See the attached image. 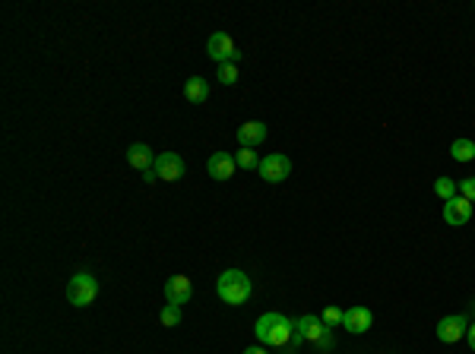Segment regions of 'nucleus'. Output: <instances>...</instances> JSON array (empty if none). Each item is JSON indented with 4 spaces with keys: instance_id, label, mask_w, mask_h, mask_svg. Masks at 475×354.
<instances>
[{
    "instance_id": "39448f33",
    "label": "nucleus",
    "mask_w": 475,
    "mask_h": 354,
    "mask_svg": "<svg viewBox=\"0 0 475 354\" xmlns=\"http://www.w3.org/2000/svg\"><path fill=\"white\" fill-rule=\"evenodd\" d=\"M206 54L213 57L216 63H238V61H241V51H238V45H234L232 35H225V32H213V35H209Z\"/></svg>"
},
{
    "instance_id": "6ab92c4d",
    "label": "nucleus",
    "mask_w": 475,
    "mask_h": 354,
    "mask_svg": "<svg viewBox=\"0 0 475 354\" xmlns=\"http://www.w3.org/2000/svg\"><path fill=\"white\" fill-rule=\"evenodd\" d=\"M219 82L222 86H234L238 82V63H219Z\"/></svg>"
},
{
    "instance_id": "9b49d317",
    "label": "nucleus",
    "mask_w": 475,
    "mask_h": 354,
    "mask_svg": "<svg viewBox=\"0 0 475 354\" xmlns=\"http://www.w3.org/2000/svg\"><path fill=\"white\" fill-rule=\"evenodd\" d=\"M206 171L213 180H232L238 164H234V155H228V152H213L206 162Z\"/></svg>"
},
{
    "instance_id": "aec40b11",
    "label": "nucleus",
    "mask_w": 475,
    "mask_h": 354,
    "mask_svg": "<svg viewBox=\"0 0 475 354\" xmlns=\"http://www.w3.org/2000/svg\"><path fill=\"white\" fill-rule=\"evenodd\" d=\"M181 323V307L178 304H165V310H162V326H178Z\"/></svg>"
},
{
    "instance_id": "a211bd4d",
    "label": "nucleus",
    "mask_w": 475,
    "mask_h": 354,
    "mask_svg": "<svg viewBox=\"0 0 475 354\" xmlns=\"http://www.w3.org/2000/svg\"><path fill=\"white\" fill-rule=\"evenodd\" d=\"M234 164L244 171H254V168H260V158H257L254 149H238L234 152Z\"/></svg>"
},
{
    "instance_id": "9d476101",
    "label": "nucleus",
    "mask_w": 475,
    "mask_h": 354,
    "mask_svg": "<svg viewBox=\"0 0 475 354\" xmlns=\"http://www.w3.org/2000/svg\"><path fill=\"white\" fill-rule=\"evenodd\" d=\"M469 218H472V203H469L466 197H453L444 203V222L453 228L460 225H469Z\"/></svg>"
},
{
    "instance_id": "0eeeda50",
    "label": "nucleus",
    "mask_w": 475,
    "mask_h": 354,
    "mask_svg": "<svg viewBox=\"0 0 475 354\" xmlns=\"http://www.w3.org/2000/svg\"><path fill=\"white\" fill-rule=\"evenodd\" d=\"M152 171L158 174V180H172V184H174V180H181V177H184V158H181L178 152H158Z\"/></svg>"
},
{
    "instance_id": "4be33fe9",
    "label": "nucleus",
    "mask_w": 475,
    "mask_h": 354,
    "mask_svg": "<svg viewBox=\"0 0 475 354\" xmlns=\"http://www.w3.org/2000/svg\"><path fill=\"white\" fill-rule=\"evenodd\" d=\"M456 190H460V197H466L469 203H475V177H462L460 184H456Z\"/></svg>"
},
{
    "instance_id": "b1692460",
    "label": "nucleus",
    "mask_w": 475,
    "mask_h": 354,
    "mask_svg": "<svg viewBox=\"0 0 475 354\" xmlns=\"http://www.w3.org/2000/svg\"><path fill=\"white\" fill-rule=\"evenodd\" d=\"M244 354H269L266 345H254V348H244Z\"/></svg>"
},
{
    "instance_id": "393cba45",
    "label": "nucleus",
    "mask_w": 475,
    "mask_h": 354,
    "mask_svg": "<svg viewBox=\"0 0 475 354\" xmlns=\"http://www.w3.org/2000/svg\"><path fill=\"white\" fill-rule=\"evenodd\" d=\"M143 180H146V184H156V180H158V174H156V171H146V174H143Z\"/></svg>"
},
{
    "instance_id": "ddd939ff",
    "label": "nucleus",
    "mask_w": 475,
    "mask_h": 354,
    "mask_svg": "<svg viewBox=\"0 0 475 354\" xmlns=\"http://www.w3.org/2000/svg\"><path fill=\"white\" fill-rule=\"evenodd\" d=\"M263 139H266V123L263 121H248L238 127V143H241V149H254Z\"/></svg>"
},
{
    "instance_id": "dca6fc26",
    "label": "nucleus",
    "mask_w": 475,
    "mask_h": 354,
    "mask_svg": "<svg viewBox=\"0 0 475 354\" xmlns=\"http://www.w3.org/2000/svg\"><path fill=\"white\" fill-rule=\"evenodd\" d=\"M450 155H453L456 162H472L475 158V139H456V143L450 146Z\"/></svg>"
},
{
    "instance_id": "20e7f679",
    "label": "nucleus",
    "mask_w": 475,
    "mask_h": 354,
    "mask_svg": "<svg viewBox=\"0 0 475 354\" xmlns=\"http://www.w3.org/2000/svg\"><path fill=\"white\" fill-rule=\"evenodd\" d=\"M98 298V279L92 272H76L67 285V300L73 307H89Z\"/></svg>"
},
{
    "instance_id": "f8f14e48",
    "label": "nucleus",
    "mask_w": 475,
    "mask_h": 354,
    "mask_svg": "<svg viewBox=\"0 0 475 354\" xmlns=\"http://www.w3.org/2000/svg\"><path fill=\"white\" fill-rule=\"evenodd\" d=\"M190 294H193V285H190V279L187 275H172V279L165 282V300L168 304H187L190 300Z\"/></svg>"
},
{
    "instance_id": "423d86ee",
    "label": "nucleus",
    "mask_w": 475,
    "mask_h": 354,
    "mask_svg": "<svg viewBox=\"0 0 475 354\" xmlns=\"http://www.w3.org/2000/svg\"><path fill=\"white\" fill-rule=\"evenodd\" d=\"M260 177L266 184H282L285 177L292 174V158L282 155V152H269L266 158H260Z\"/></svg>"
},
{
    "instance_id": "f257e3e1",
    "label": "nucleus",
    "mask_w": 475,
    "mask_h": 354,
    "mask_svg": "<svg viewBox=\"0 0 475 354\" xmlns=\"http://www.w3.org/2000/svg\"><path fill=\"white\" fill-rule=\"evenodd\" d=\"M254 335L266 348H289L292 335H295V323L282 314H263L254 326Z\"/></svg>"
},
{
    "instance_id": "7ed1b4c3",
    "label": "nucleus",
    "mask_w": 475,
    "mask_h": 354,
    "mask_svg": "<svg viewBox=\"0 0 475 354\" xmlns=\"http://www.w3.org/2000/svg\"><path fill=\"white\" fill-rule=\"evenodd\" d=\"M295 332L301 335L304 341H310V345L317 348V351H330L333 348V332H330V326H326L320 316H314V314H304L301 320H295Z\"/></svg>"
},
{
    "instance_id": "6e6552de",
    "label": "nucleus",
    "mask_w": 475,
    "mask_h": 354,
    "mask_svg": "<svg viewBox=\"0 0 475 354\" xmlns=\"http://www.w3.org/2000/svg\"><path fill=\"white\" fill-rule=\"evenodd\" d=\"M371 326H374V314L368 310L365 304H355V307H349V310H345V316H342V329H349L352 335L368 332Z\"/></svg>"
},
{
    "instance_id": "f3484780",
    "label": "nucleus",
    "mask_w": 475,
    "mask_h": 354,
    "mask_svg": "<svg viewBox=\"0 0 475 354\" xmlns=\"http://www.w3.org/2000/svg\"><path fill=\"white\" fill-rule=\"evenodd\" d=\"M434 193L447 203V199H453V197H460V190H456V180H450V177H437L434 180Z\"/></svg>"
},
{
    "instance_id": "f03ea898",
    "label": "nucleus",
    "mask_w": 475,
    "mask_h": 354,
    "mask_svg": "<svg viewBox=\"0 0 475 354\" xmlns=\"http://www.w3.org/2000/svg\"><path fill=\"white\" fill-rule=\"evenodd\" d=\"M216 291H219V298L225 300V304L241 307L244 300L250 298L254 285H250L248 272H241V269H225V272L216 279Z\"/></svg>"
},
{
    "instance_id": "412c9836",
    "label": "nucleus",
    "mask_w": 475,
    "mask_h": 354,
    "mask_svg": "<svg viewBox=\"0 0 475 354\" xmlns=\"http://www.w3.org/2000/svg\"><path fill=\"white\" fill-rule=\"evenodd\" d=\"M342 316H345V310H339V307H326L324 310V323L326 326H342Z\"/></svg>"
},
{
    "instance_id": "2eb2a0df",
    "label": "nucleus",
    "mask_w": 475,
    "mask_h": 354,
    "mask_svg": "<svg viewBox=\"0 0 475 354\" xmlns=\"http://www.w3.org/2000/svg\"><path fill=\"white\" fill-rule=\"evenodd\" d=\"M184 98L193 105H203L209 98V82L203 79V76H190V79L184 82Z\"/></svg>"
},
{
    "instance_id": "4468645a",
    "label": "nucleus",
    "mask_w": 475,
    "mask_h": 354,
    "mask_svg": "<svg viewBox=\"0 0 475 354\" xmlns=\"http://www.w3.org/2000/svg\"><path fill=\"white\" fill-rule=\"evenodd\" d=\"M127 164L137 168L140 174H146V171H152V164H156V155H152V149L146 143H133L130 149H127Z\"/></svg>"
},
{
    "instance_id": "5701e85b",
    "label": "nucleus",
    "mask_w": 475,
    "mask_h": 354,
    "mask_svg": "<svg viewBox=\"0 0 475 354\" xmlns=\"http://www.w3.org/2000/svg\"><path fill=\"white\" fill-rule=\"evenodd\" d=\"M466 339H469V348L475 351V323H469V329H466Z\"/></svg>"
},
{
    "instance_id": "1a4fd4ad",
    "label": "nucleus",
    "mask_w": 475,
    "mask_h": 354,
    "mask_svg": "<svg viewBox=\"0 0 475 354\" xmlns=\"http://www.w3.org/2000/svg\"><path fill=\"white\" fill-rule=\"evenodd\" d=\"M469 329V320L462 314H453V316H444L441 323H437V339L444 341V345H456V341L466 335Z\"/></svg>"
}]
</instances>
